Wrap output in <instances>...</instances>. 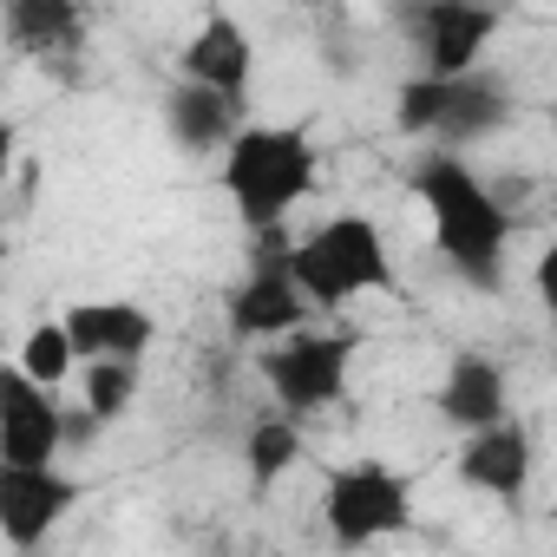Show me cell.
<instances>
[{
    "label": "cell",
    "instance_id": "1",
    "mask_svg": "<svg viewBox=\"0 0 557 557\" xmlns=\"http://www.w3.org/2000/svg\"><path fill=\"white\" fill-rule=\"evenodd\" d=\"M413 197L433 216V243L440 256L466 275L472 289L498 296L505 289V243H511V210L492 197V184L466 164V158H420L413 164Z\"/></svg>",
    "mask_w": 557,
    "mask_h": 557
},
{
    "label": "cell",
    "instance_id": "2",
    "mask_svg": "<svg viewBox=\"0 0 557 557\" xmlns=\"http://www.w3.org/2000/svg\"><path fill=\"white\" fill-rule=\"evenodd\" d=\"M309 190H315L309 125H243V138L223 151V197L236 203V216L256 236L283 230Z\"/></svg>",
    "mask_w": 557,
    "mask_h": 557
},
{
    "label": "cell",
    "instance_id": "3",
    "mask_svg": "<svg viewBox=\"0 0 557 557\" xmlns=\"http://www.w3.org/2000/svg\"><path fill=\"white\" fill-rule=\"evenodd\" d=\"M289 275H296V289L309 296L315 315H335L342 302H355L368 289H394V256H387L381 223L348 210V216H329L309 236H296Z\"/></svg>",
    "mask_w": 557,
    "mask_h": 557
},
{
    "label": "cell",
    "instance_id": "4",
    "mask_svg": "<svg viewBox=\"0 0 557 557\" xmlns=\"http://www.w3.org/2000/svg\"><path fill=\"white\" fill-rule=\"evenodd\" d=\"M322 524H329L335 550H368L381 537L413 531V485H407V472H394L387 459L335 466L329 485H322Z\"/></svg>",
    "mask_w": 557,
    "mask_h": 557
},
{
    "label": "cell",
    "instance_id": "5",
    "mask_svg": "<svg viewBox=\"0 0 557 557\" xmlns=\"http://www.w3.org/2000/svg\"><path fill=\"white\" fill-rule=\"evenodd\" d=\"M361 355V335L355 329H302L289 342L262 348V381L275 394V407H283L289 420H309L322 407H335L348 394V368Z\"/></svg>",
    "mask_w": 557,
    "mask_h": 557
},
{
    "label": "cell",
    "instance_id": "6",
    "mask_svg": "<svg viewBox=\"0 0 557 557\" xmlns=\"http://www.w3.org/2000/svg\"><path fill=\"white\" fill-rule=\"evenodd\" d=\"M289 256L296 243H283V230H269L249 243V275L230 289V335L236 342H256V348H275V342H289L309 329V296L296 289V275H289Z\"/></svg>",
    "mask_w": 557,
    "mask_h": 557
},
{
    "label": "cell",
    "instance_id": "7",
    "mask_svg": "<svg viewBox=\"0 0 557 557\" xmlns=\"http://www.w3.org/2000/svg\"><path fill=\"white\" fill-rule=\"evenodd\" d=\"M400 27L420 47V73L426 79H472L492 34L505 27L498 8H472V0H426V8H407Z\"/></svg>",
    "mask_w": 557,
    "mask_h": 557
},
{
    "label": "cell",
    "instance_id": "8",
    "mask_svg": "<svg viewBox=\"0 0 557 557\" xmlns=\"http://www.w3.org/2000/svg\"><path fill=\"white\" fill-rule=\"evenodd\" d=\"M86 485L60 466H0V524H8L14 550L47 544L73 511H79Z\"/></svg>",
    "mask_w": 557,
    "mask_h": 557
},
{
    "label": "cell",
    "instance_id": "9",
    "mask_svg": "<svg viewBox=\"0 0 557 557\" xmlns=\"http://www.w3.org/2000/svg\"><path fill=\"white\" fill-rule=\"evenodd\" d=\"M66 453V407L53 387L27 381L21 368L0 374V459L8 466H60Z\"/></svg>",
    "mask_w": 557,
    "mask_h": 557
},
{
    "label": "cell",
    "instance_id": "10",
    "mask_svg": "<svg viewBox=\"0 0 557 557\" xmlns=\"http://www.w3.org/2000/svg\"><path fill=\"white\" fill-rule=\"evenodd\" d=\"M531 433H524V420H505V426H492V433H472L459 453H453V472H459V485H472V492H485V498H498V505H518L524 498V485H531Z\"/></svg>",
    "mask_w": 557,
    "mask_h": 557
},
{
    "label": "cell",
    "instance_id": "11",
    "mask_svg": "<svg viewBox=\"0 0 557 557\" xmlns=\"http://www.w3.org/2000/svg\"><path fill=\"white\" fill-rule=\"evenodd\" d=\"M60 322H66V335L79 348V368H92V361H145V348L158 342V315L138 309V302H73Z\"/></svg>",
    "mask_w": 557,
    "mask_h": 557
},
{
    "label": "cell",
    "instance_id": "12",
    "mask_svg": "<svg viewBox=\"0 0 557 557\" xmlns=\"http://www.w3.org/2000/svg\"><path fill=\"white\" fill-rule=\"evenodd\" d=\"M433 413L446 426H459L466 440L505 426V368L492 355H472V348L453 355L446 374H440V387H433Z\"/></svg>",
    "mask_w": 557,
    "mask_h": 557
},
{
    "label": "cell",
    "instance_id": "13",
    "mask_svg": "<svg viewBox=\"0 0 557 557\" xmlns=\"http://www.w3.org/2000/svg\"><path fill=\"white\" fill-rule=\"evenodd\" d=\"M177 73H184L190 86H210V92H223V99H243V92H249V73H256V47H249L243 21H236V14H210V21L184 40Z\"/></svg>",
    "mask_w": 557,
    "mask_h": 557
},
{
    "label": "cell",
    "instance_id": "14",
    "mask_svg": "<svg viewBox=\"0 0 557 557\" xmlns=\"http://www.w3.org/2000/svg\"><path fill=\"white\" fill-rule=\"evenodd\" d=\"M164 125H171V138L184 145V151H197V158H223L236 138H243V99H223V92H210V86H190V79H177L171 92H164Z\"/></svg>",
    "mask_w": 557,
    "mask_h": 557
},
{
    "label": "cell",
    "instance_id": "15",
    "mask_svg": "<svg viewBox=\"0 0 557 557\" xmlns=\"http://www.w3.org/2000/svg\"><path fill=\"white\" fill-rule=\"evenodd\" d=\"M511 119V99H505V86L479 66L472 79H453V112H446V125H440V151L446 158H459L466 145H479V138H492L498 125Z\"/></svg>",
    "mask_w": 557,
    "mask_h": 557
},
{
    "label": "cell",
    "instance_id": "16",
    "mask_svg": "<svg viewBox=\"0 0 557 557\" xmlns=\"http://www.w3.org/2000/svg\"><path fill=\"white\" fill-rule=\"evenodd\" d=\"M0 27L21 53H73L86 34V14L73 0H8L0 8Z\"/></svg>",
    "mask_w": 557,
    "mask_h": 557
},
{
    "label": "cell",
    "instance_id": "17",
    "mask_svg": "<svg viewBox=\"0 0 557 557\" xmlns=\"http://www.w3.org/2000/svg\"><path fill=\"white\" fill-rule=\"evenodd\" d=\"M296 459H302V426H296L289 413H269V420H256V426L243 433V466H249V485H256V492L275 485Z\"/></svg>",
    "mask_w": 557,
    "mask_h": 557
},
{
    "label": "cell",
    "instance_id": "18",
    "mask_svg": "<svg viewBox=\"0 0 557 557\" xmlns=\"http://www.w3.org/2000/svg\"><path fill=\"white\" fill-rule=\"evenodd\" d=\"M14 368H21L27 381H40V387H53V394H60V381L79 368V348H73L66 322H40V329H27V342H21Z\"/></svg>",
    "mask_w": 557,
    "mask_h": 557
},
{
    "label": "cell",
    "instance_id": "19",
    "mask_svg": "<svg viewBox=\"0 0 557 557\" xmlns=\"http://www.w3.org/2000/svg\"><path fill=\"white\" fill-rule=\"evenodd\" d=\"M446 112H453V79H426V73H413V79L394 92V125H400L407 138H440Z\"/></svg>",
    "mask_w": 557,
    "mask_h": 557
},
{
    "label": "cell",
    "instance_id": "20",
    "mask_svg": "<svg viewBox=\"0 0 557 557\" xmlns=\"http://www.w3.org/2000/svg\"><path fill=\"white\" fill-rule=\"evenodd\" d=\"M79 374H86V381H79V394H86L79 407H92L106 426L138 400V361H92V368H79Z\"/></svg>",
    "mask_w": 557,
    "mask_h": 557
},
{
    "label": "cell",
    "instance_id": "21",
    "mask_svg": "<svg viewBox=\"0 0 557 557\" xmlns=\"http://www.w3.org/2000/svg\"><path fill=\"white\" fill-rule=\"evenodd\" d=\"M99 433H106V420L92 407H66V453H86Z\"/></svg>",
    "mask_w": 557,
    "mask_h": 557
},
{
    "label": "cell",
    "instance_id": "22",
    "mask_svg": "<svg viewBox=\"0 0 557 557\" xmlns=\"http://www.w3.org/2000/svg\"><path fill=\"white\" fill-rule=\"evenodd\" d=\"M531 289H537V302L557 315V243H544V256L531 262Z\"/></svg>",
    "mask_w": 557,
    "mask_h": 557
},
{
    "label": "cell",
    "instance_id": "23",
    "mask_svg": "<svg viewBox=\"0 0 557 557\" xmlns=\"http://www.w3.org/2000/svg\"><path fill=\"white\" fill-rule=\"evenodd\" d=\"M550 524H557V505H550Z\"/></svg>",
    "mask_w": 557,
    "mask_h": 557
}]
</instances>
